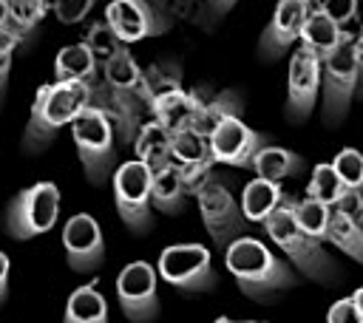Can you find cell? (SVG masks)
<instances>
[{"mask_svg": "<svg viewBox=\"0 0 363 323\" xmlns=\"http://www.w3.org/2000/svg\"><path fill=\"white\" fill-rule=\"evenodd\" d=\"M113 201H116V212L125 221L128 230L133 232H147L153 224L150 215V170L130 159L122 162L113 170Z\"/></svg>", "mask_w": 363, "mask_h": 323, "instance_id": "cell-8", "label": "cell"}, {"mask_svg": "<svg viewBox=\"0 0 363 323\" xmlns=\"http://www.w3.org/2000/svg\"><path fill=\"white\" fill-rule=\"evenodd\" d=\"M60 215V190L54 181H37L20 190L3 212V230L14 241H31L45 235Z\"/></svg>", "mask_w": 363, "mask_h": 323, "instance_id": "cell-5", "label": "cell"}, {"mask_svg": "<svg viewBox=\"0 0 363 323\" xmlns=\"http://www.w3.org/2000/svg\"><path fill=\"white\" fill-rule=\"evenodd\" d=\"M9 272H11V261H9V255L0 249V303L9 298Z\"/></svg>", "mask_w": 363, "mask_h": 323, "instance_id": "cell-40", "label": "cell"}, {"mask_svg": "<svg viewBox=\"0 0 363 323\" xmlns=\"http://www.w3.org/2000/svg\"><path fill=\"white\" fill-rule=\"evenodd\" d=\"M6 14H9V3L0 0V23H6Z\"/></svg>", "mask_w": 363, "mask_h": 323, "instance_id": "cell-44", "label": "cell"}, {"mask_svg": "<svg viewBox=\"0 0 363 323\" xmlns=\"http://www.w3.org/2000/svg\"><path fill=\"white\" fill-rule=\"evenodd\" d=\"M17 45H20V40H17V37H14L3 23H0V54H3V57H11Z\"/></svg>", "mask_w": 363, "mask_h": 323, "instance_id": "cell-41", "label": "cell"}, {"mask_svg": "<svg viewBox=\"0 0 363 323\" xmlns=\"http://www.w3.org/2000/svg\"><path fill=\"white\" fill-rule=\"evenodd\" d=\"M204 96H207V88H193V91H184V88H182V91H176V94L159 99V102L150 108V113L156 116L153 122H159V125L173 136V133L184 130V128H190V122H193L199 105L204 102Z\"/></svg>", "mask_w": 363, "mask_h": 323, "instance_id": "cell-17", "label": "cell"}, {"mask_svg": "<svg viewBox=\"0 0 363 323\" xmlns=\"http://www.w3.org/2000/svg\"><path fill=\"white\" fill-rule=\"evenodd\" d=\"M352 42H354V34L343 31L340 45L320 62V88H323L320 113L329 128L346 119L352 96L357 91V62H354Z\"/></svg>", "mask_w": 363, "mask_h": 323, "instance_id": "cell-6", "label": "cell"}, {"mask_svg": "<svg viewBox=\"0 0 363 323\" xmlns=\"http://www.w3.org/2000/svg\"><path fill=\"white\" fill-rule=\"evenodd\" d=\"M332 170L337 173L340 184L349 187V190H363V153L354 150V147H343L335 162H332Z\"/></svg>", "mask_w": 363, "mask_h": 323, "instance_id": "cell-34", "label": "cell"}, {"mask_svg": "<svg viewBox=\"0 0 363 323\" xmlns=\"http://www.w3.org/2000/svg\"><path fill=\"white\" fill-rule=\"evenodd\" d=\"M284 190H281V184H275V181H264V178H252V181H247V187H244V193H241V215H244V221L250 224V221H255V224H264L267 218H269V212L284 201Z\"/></svg>", "mask_w": 363, "mask_h": 323, "instance_id": "cell-25", "label": "cell"}, {"mask_svg": "<svg viewBox=\"0 0 363 323\" xmlns=\"http://www.w3.org/2000/svg\"><path fill=\"white\" fill-rule=\"evenodd\" d=\"M91 8H94L91 0H79V3H74V0H60V3H51V11L57 14L60 23H79Z\"/></svg>", "mask_w": 363, "mask_h": 323, "instance_id": "cell-37", "label": "cell"}, {"mask_svg": "<svg viewBox=\"0 0 363 323\" xmlns=\"http://www.w3.org/2000/svg\"><path fill=\"white\" fill-rule=\"evenodd\" d=\"M323 241H329L332 246H337L343 255H349L352 261L363 264V227L352 224L346 215H340L337 210L329 212V227Z\"/></svg>", "mask_w": 363, "mask_h": 323, "instance_id": "cell-28", "label": "cell"}, {"mask_svg": "<svg viewBox=\"0 0 363 323\" xmlns=\"http://www.w3.org/2000/svg\"><path fill=\"white\" fill-rule=\"evenodd\" d=\"M309 3L303 0H281L272 11V20L267 23L261 40H258V54L261 60H278L289 51L295 40H301V28L306 23Z\"/></svg>", "mask_w": 363, "mask_h": 323, "instance_id": "cell-16", "label": "cell"}, {"mask_svg": "<svg viewBox=\"0 0 363 323\" xmlns=\"http://www.w3.org/2000/svg\"><path fill=\"white\" fill-rule=\"evenodd\" d=\"M9 74H11V57H3L0 54V105H3L6 88H9Z\"/></svg>", "mask_w": 363, "mask_h": 323, "instance_id": "cell-42", "label": "cell"}, {"mask_svg": "<svg viewBox=\"0 0 363 323\" xmlns=\"http://www.w3.org/2000/svg\"><path fill=\"white\" fill-rule=\"evenodd\" d=\"M352 303H354V309H357V314L363 317V286L352 292Z\"/></svg>", "mask_w": 363, "mask_h": 323, "instance_id": "cell-43", "label": "cell"}, {"mask_svg": "<svg viewBox=\"0 0 363 323\" xmlns=\"http://www.w3.org/2000/svg\"><path fill=\"white\" fill-rule=\"evenodd\" d=\"M267 144H269L267 136L258 133V130H252L250 125H244V119H238V116L224 119L210 133V156H213V162L216 164L241 167V170H250L252 159Z\"/></svg>", "mask_w": 363, "mask_h": 323, "instance_id": "cell-14", "label": "cell"}, {"mask_svg": "<svg viewBox=\"0 0 363 323\" xmlns=\"http://www.w3.org/2000/svg\"><path fill=\"white\" fill-rule=\"evenodd\" d=\"M267 235L272 238V244L292 261V266L323 286H335L343 278V269L337 266V261L323 249V244L318 238H309L298 224H295V198L286 193L284 201L269 212V218L264 221Z\"/></svg>", "mask_w": 363, "mask_h": 323, "instance_id": "cell-1", "label": "cell"}, {"mask_svg": "<svg viewBox=\"0 0 363 323\" xmlns=\"http://www.w3.org/2000/svg\"><path fill=\"white\" fill-rule=\"evenodd\" d=\"M241 113H244V99H241V94H238V91H218V94H207V96H204V102L199 105V110H196V116H193L190 128H193L196 133H201V136H207V139H210V133H213L224 119H233V116H238V119H241Z\"/></svg>", "mask_w": 363, "mask_h": 323, "instance_id": "cell-18", "label": "cell"}, {"mask_svg": "<svg viewBox=\"0 0 363 323\" xmlns=\"http://www.w3.org/2000/svg\"><path fill=\"white\" fill-rule=\"evenodd\" d=\"M224 264L238 280V289L255 300L298 286V272L252 235L235 238L224 249Z\"/></svg>", "mask_w": 363, "mask_h": 323, "instance_id": "cell-2", "label": "cell"}, {"mask_svg": "<svg viewBox=\"0 0 363 323\" xmlns=\"http://www.w3.org/2000/svg\"><path fill=\"white\" fill-rule=\"evenodd\" d=\"M102 20L122 45H130L145 37H159L173 26V17L164 11V6L147 0H113L108 3Z\"/></svg>", "mask_w": 363, "mask_h": 323, "instance_id": "cell-9", "label": "cell"}, {"mask_svg": "<svg viewBox=\"0 0 363 323\" xmlns=\"http://www.w3.org/2000/svg\"><path fill=\"white\" fill-rule=\"evenodd\" d=\"M71 136H74L77 156L85 167V178L96 187L105 184L113 176V162H116V150H119L111 122L96 108L88 105L71 122Z\"/></svg>", "mask_w": 363, "mask_h": 323, "instance_id": "cell-4", "label": "cell"}, {"mask_svg": "<svg viewBox=\"0 0 363 323\" xmlns=\"http://www.w3.org/2000/svg\"><path fill=\"white\" fill-rule=\"evenodd\" d=\"M85 45H88V51L94 54V60H96V65L102 68L119 48H125L116 37H113V31L108 28V23L105 20H96L91 28H88V34H85V40H82Z\"/></svg>", "mask_w": 363, "mask_h": 323, "instance_id": "cell-33", "label": "cell"}, {"mask_svg": "<svg viewBox=\"0 0 363 323\" xmlns=\"http://www.w3.org/2000/svg\"><path fill=\"white\" fill-rule=\"evenodd\" d=\"M340 37H343V28H337L323 11H320V3H309V14H306V23L301 28V45L309 48L320 62L340 45Z\"/></svg>", "mask_w": 363, "mask_h": 323, "instance_id": "cell-19", "label": "cell"}, {"mask_svg": "<svg viewBox=\"0 0 363 323\" xmlns=\"http://www.w3.org/2000/svg\"><path fill=\"white\" fill-rule=\"evenodd\" d=\"M156 275L164 283L184 292H210L218 283V275L210 261V249L201 244H173L159 255Z\"/></svg>", "mask_w": 363, "mask_h": 323, "instance_id": "cell-7", "label": "cell"}, {"mask_svg": "<svg viewBox=\"0 0 363 323\" xmlns=\"http://www.w3.org/2000/svg\"><path fill=\"white\" fill-rule=\"evenodd\" d=\"M216 323H235V320H230V317H218Z\"/></svg>", "mask_w": 363, "mask_h": 323, "instance_id": "cell-45", "label": "cell"}, {"mask_svg": "<svg viewBox=\"0 0 363 323\" xmlns=\"http://www.w3.org/2000/svg\"><path fill=\"white\" fill-rule=\"evenodd\" d=\"M99 74H102V79H105L113 91L128 94V96H136V99L145 102V91H142V68H139V62L133 60V54L128 51V45L119 48V51L99 68ZM145 108H147V105H145Z\"/></svg>", "mask_w": 363, "mask_h": 323, "instance_id": "cell-23", "label": "cell"}, {"mask_svg": "<svg viewBox=\"0 0 363 323\" xmlns=\"http://www.w3.org/2000/svg\"><path fill=\"white\" fill-rule=\"evenodd\" d=\"M340 193H343V184H340L337 173L332 170V164L312 167V176H309V184H306V198H312L323 207H335Z\"/></svg>", "mask_w": 363, "mask_h": 323, "instance_id": "cell-31", "label": "cell"}, {"mask_svg": "<svg viewBox=\"0 0 363 323\" xmlns=\"http://www.w3.org/2000/svg\"><path fill=\"white\" fill-rule=\"evenodd\" d=\"M318 88H320V60L298 45L295 54L289 57V74H286V119L289 122H306L309 113L315 110L318 102Z\"/></svg>", "mask_w": 363, "mask_h": 323, "instance_id": "cell-13", "label": "cell"}, {"mask_svg": "<svg viewBox=\"0 0 363 323\" xmlns=\"http://www.w3.org/2000/svg\"><path fill=\"white\" fill-rule=\"evenodd\" d=\"M88 85V105L96 108L113 128L116 133V147H130L139 128L145 125L142 122V110H145V102L136 99V96H128V94H119L113 91L102 74H96L94 79L85 82Z\"/></svg>", "mask_w": 363, "mask_h": 323, "instance_id": "cell-11", "label": "cell"}, {"mask_svg": "<svg viewBox=\"0 0 363 323\" xmlns=\"http://www.w3.org/2000/svg\"><path fill=\"white\" fill-rule=\"evenodd\" d=\"M96 74H99V65H96V60L85 42H74V45L60 48V54L54 60V82L82 85V82L94 79Z\"/></svg>", "mask_w": 363, "mask_h": 323, "instance_id": "cell-21", "label": "cell"}, {"mask_svg": "<svg viewBox=\"0 0 363 323\" xmlns=\"http://www.w3.org/2000/svg\"><path fill=\"white\" fill-rule=\"evenodd\" d=\"M159 275L156 266L147 261H130L116 275V298L128 320L150 323L159 314Z\"/></svg>", "mask_w": 363, "mask_h": 323, "instance_id": "cell-12", "label": "cell"}, {"mask_svg": "<svg viewBox=\"0 0 363 323\" xmlns=\"http://www.w3.org/2000/svg\"><path fill=\"white\" fill-rule=\"evenodd\" d=\"M352 48H354V62H357V94L363 96V28L354 34Z\"/></svg>", "mask_w": 363, "mask_h": 323, "instance_id": "cell-39", "label": "cell"}, {"mask_svg": "<svg viewBox=\"0 0 363 323\" xmlns=\"http://www.w3.org/2000/svg\"><path fill=\"white\" fill-rule=\"evenodd\" d=\"M244 323H261V320H244Z\"/></svg>", "mask_w": 363, "mask_h": 323, "instance_id": "cell-46", "label": "cell"}, {"mask_svg": "<svg viewBox=\"0 0 363 323\" xmlns=\"http://www.w3.org/2000/svg\"><path fill=\"white\" fill-rule=\"evenodd\" d=\"M170 150H173V162H176L179 167L213 162V156H210V139L201 136V133H196L193 128H184V130L173 133Z\"/></svg>", "mask_w": 363, "mask_h": 323, "instance_id": "cell-30", "label": "cell"}, {"mask_svg": "<svg viewBox=\"0 0 363 323\" xmlns=\"http://www.w3.org/2000/svg\"><path fill=\"white\" fill-rule=\"evenodd\" d=\"M320 11H323L337 28H343L349 20L357 17V3H354V0H326V3H320Z\"/></svg>", "mask_w": 363, "mask_h": 323, "instance_id": "cell-36", "label": "cell"}, {"mask_svg": "<svg viewBox=\"0 0 363 323\" xmlns=\"http://www.w3.org/2000/svg\"><path fill=\"white\" fill-rule=\"evenodd\" d=\"M62 323H108V303L94 283L77 286L65 300Z\"/></svg>", "mask_w": 363, "mask_h": 323, "instance_id": "cell-26", "label": "cell"}, {"mask_svg": "<svg viewBox=\"0 0 363 323\" xmlns=\"http://www.w3.org/2000/svg\"><path fill=\"white\" fill-rule=\"evenodd\" d=\"M196 201H199L204 230L218 249H227L235 238L247 235V221L241 215V207L218 178H210L196 193Z\"/></svg>", "mask_w": 363, "mask_h": 323, "instance_id": "cell-10", "label": "cell"}, {"mask_svg": "<svg viewBox=\"0 0 363 323\" xmlns=\"http://www.w3.org/2000/svg\"><path fill=\"white\" fill-rule=\"evenodd\" d=\"M51 3H40V0H20V3H9V14H6V28L23 42L31 37V31L40 26V20L48 14Z\"/></svg>", "mask_w": 363, "mask_h": 323, "instance_id": "cell-29", "label": "cell"}, {"mask_svg": "<svg viewBox=\"0 0 363 323\" xmlns=\"http://www.w3.org/2000/svg\"><path fill=\"white\" fill-rule=\"evenodd\" d=\"M329 212H332V207H323V204H318V201H312V198L295 201V224H298L309 238L323 241L326 227H329Z\"/></svg>", "mask_w": 363, "mask_h": 323, "instance_id": "cell-32", "label": "cell"}, {"mask_svg": "<svg viewBox=\"0 0 363 323\" xmlns=\"http://www.w3.org/2000/svg\"><path fill=\"white\" fill-rule=\"evenodd\" d=\"M326 323H363V317L357 314L352 298H340L329 306V314H326Z\"/></svg>", "mask_w": 363, "mask_h": 323, "instance_id": "cell-38", "label": "cell"}, {"mask_svg": "<svg viewBox=\"0 0 363 323\" xmlns=\"http://www.w3.org/2000/svg\"><path fill=\"white\" fill-rule=\"evenodd\" d=\"M173 136L159 125V122H145L133 139V150H136V162H142L150 173L167 167L173 162V150H170Z\"/></svg>", "mask_w": 363, "mask_h": 323, "instance_id": "cell-20", "label": "cell"}, {"mask_svg": "<svg viewBox=\"0 0 363 323\" xmlns=\"http://www.w3.org/2000/svg\"><path fill=\"white\" fill-rule=\"evenodd\" d=\"M184 198H187V193H184L182 173H179L176 162L150 173V207H156L164 215H179L184 210Z\"/></svg>", "mask_w": 363, "mask_h": 323, "instance_id": "cell-22", "label": "cell"}, {"mask_svg": "<svg viewBox=\"0 0 363 323\" xmlns=\"http://www.w3.org/2000/svg\"><path fill=\"white\" fill-rule=\"evenodd\" d=\"M88 108V85H62V82H48L37 88V96L31 102L28 125L23 130V150L26 153H43L57 133L71 125L79 110Z\"/></svg>", "mask_w": 363, "mask_h": 323, "instance_id": "cell-3", "label": "cell"}, {"mask_svg": "<svg viewBox=\"0 0 363 323\" xmlns=\"http://www.w3.org/2000/svg\"><path fill=\"white\" fill-rule=\"evenodd\" d=\"M303 167H306L303 156H298V153H292L286 147H275V144L261 147L258 156L250 164V170H255V178L275 181V184H281V178H289V176L303 173Z\"/></svg>", "mask_w": 363, "mask_h": 323, "instance_id": "cell-24", "label": "cell"}, {"mask_svg": "<svg viewBox=\"0 0 363 323\" xmlns=\"http://www.w3.org/2000/svg\"><path fill=\"white\" fill-rule=\"evenodd\" d=\"M332 210H337L340 215H346L352 224L363 227V190H349V187H343V193H340V198L335 201Z\"/></svg>", "mask_w": 363, "mask_h": 323, "instance_id": "cell-35", "label": "cell"}, {"mask_svg": "<svg viewBox=\"0 0 363 323\" xmlns=\"http://www.w3.org/2000/svg\"><path fill=\"white\" fill-rule=\"evenodd\" d=\"M142 91H145V105L150 110L159 99L182 91V65L173 60L153 62L150 68L142 71Z\"/></svg>", "mask_w": 363, "mask_h": 323, "instance_id": "cell-27", "label": "cell"}, {"mask_svg": "<svg viewBox=\"0 0 363 323\" xmlns=\"http://www.w3.org/2000/svg\"><path fill=\"white\" fill-rule=\"evenodd\" d=\"M65 261L74 272H96L105 264V241L94 215L77 212L62 227Z\"/></svg>", "mask_w": 363, "mask_h": 323, "instance_id": "cell-15", "label": "cell"}]
</instances>
